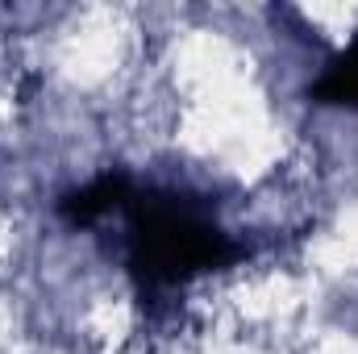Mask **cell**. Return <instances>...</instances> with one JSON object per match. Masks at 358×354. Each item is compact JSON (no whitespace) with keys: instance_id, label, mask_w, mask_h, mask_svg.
<instances>
[{"instance_id":"obj_1","label":"cell","mask_w":358,"mask_h":354,"mask_svg":"<svg viewBox=\"0 0 358 354\" xmlns=\"http://www.w3.org/2000/svg\"><path fill=\"white\" fill-rule=\"evenodd\" d=\"M129 267L146 292L225 267L242 255L213 213L183 196H129Z\"/></svg>"},{"instance_id":"obj_2","label":"cell","mask_w":358,"mask_h":354,"mask_svg":"<svg viewBox=\"0 0 358 354\" xmlns=\"http://www.w3.org/2000/svg\"><path fill=\"white\" fill-rule=\"evenodd\" d=\"M129 196H134L129 179L108 171V176H100V179H92V183H84V187H76V192H67V196L59 200V208H63V217H67L71 225H92V221H100L104 213L125 208Z\"/></svg>"},{"instance_id":"obj_3","label":"cell","mask_w":358,"mask_h":354,"mask_svg":"<svg viewBox=\"0 0 358 354\" xmlns=\"http://www.w3.org/2000/svg\"><path fill=\"white\" fill-rule=\"evenodd\" d=\"M313 100L358 108V42H350V46L325 67V76L313 84Z\"/></svg>"}]
</instances>
